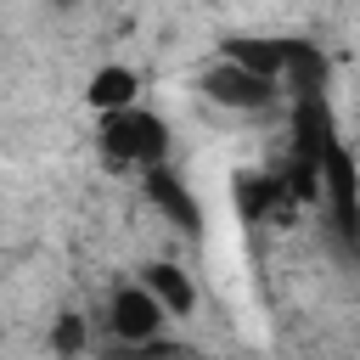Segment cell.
<instances>
[{
    "instance_id": "1",
    "label": "cell",
    "mask_w": 360,
    "mask_h": 360,
    "mask_svg": "<svg viewBox=\"0 0 360 360\" xmlns=\"http://www.w3.org/2000/svg\"><path fill=\"white\" fill-rule=\"evenodd\" d=\"M169 146H174V135H169V124H163L146 101H135V107H124V112L96 118V152H101L112 169L152 174V169H163V163H169Z\"/></svg>"
},
{
    "instance_id": "2",
    "label": "cell",
    "mask_w": 360,
    "mask_h": 360,
    "mask_svg": "<svg viewBox=\"0 0 360 360\" xmlns=\"http://www.w3.org/2000/svg\"><path fill=\"white\" fill-rule=\"evenodd\" d=\"M101 321H107V338H112L118 349H152V343H163V326H169V315L158 309V298H152L141 281L112 287Z\"/></svg>"
},
{
    "instance_id": "3",
    "label": "cell",
    "mask_w": 360,
    "mask_h": 360,
    "mask_svg": "<svg viewBox=\"0 0 360 360\" xmlns=\"http://www.w3.org/2000/svg\"><path fill=\"white\" fill-rule=\"evenodd\" d=\"M197 90H202L214 107H225V112H264V107L281 96V84H270V79H259V73L225 62V56H214V62L197 73Z\"/></svg>"
},
{
    "instance_id": "4",
    "label": "cell",
    "mask_w": 360,
    "mask_h": 360,
    "mask_svg": "<svg viewBox=\"0 0 360 360\" xmlns=\"http://www.w3.org/2000/svg\"><path fill=\"white\" fill-rule=\"evenodd\" d=\"M135 281L158 298V309H163L169 321H186V315L197 309V281H191V270H180L174 259H146Z\"/></svg>"
},
{
    "instance_id": "5",
    "label": "cell",
    "mask_w": 360,
    "mask_h": 360,
    "mask_svg": "<svg viewBox=\"0 0 360 360\" xmlns=\"http://www.w3.org/2000/svg\"><path fill=\"white\" fill-rule=\"evenodd\" d=\"M135 101H141V73H135L129 62H101V68L84 79V107H90L96 118L124 112V107H135Z\"/></svg>"
},
{
    "instance_id": "6",
    "label": "cell",
    "mask_w": 360,
    "mask_h": 360,
    "mask_svg": "<svg viewBox=\"0 0 360 360\" xmlns=\"http://www.w3.org/2000/svg\"><path fill=\"white\" fill-rule=\"evenodd\" d=\"M219 56H225V62H236V68H248V73H259V79H270V84H281V79H287V39L231 34V39L219 45Z\"/></svg>"
},
{
    "instance_id": "7",
    "label": "cell",
    "mask_w": 360,
    "mask_h": 360,
    "mask_svg": "<svg viewBox=\"0 0 360 360\" xmlns=\"http://www.w3.org/2000/svg\"><path fill=\"white\" fill-rule=\"evenodd\" d=\"M141 180H146V197H152L174 225H197V202H191V191H186L169 169H152V174H141Z\"/></svg>"
},
{
    "instance_id": "8",
    "label": "cell",
    "mask_w": 360,
    "mask_h": 360,
    "mask_svg": "<svg viewBox=\"0 0 360 360\" xmlns=\"http://www.w3.org/2000/svg\"><path fill=\"white\" fill-rule=\"evenodd\" d=\"M84 343H90V338H84V321H79V315H62V326H56V349H62V354H79Z\"/></svg>"
}]
</instances>
